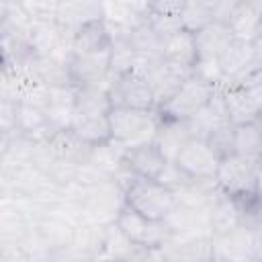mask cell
I'll return each instance as SVG.
<instances>
[{
  "instance_id": "obj_27",
  "label": "cell",
  "mask_w": 262,
  "mask_h": 262,
  "mask_svg": "<svg viewBox=\"0 0 262 262\" xmlns=\"http://www.w3.org/2000/svg\"><path fill=\"white\" fill-rule=\"evenodd\" d=\"M256 39L262 41V20H260V25H258V35H256Z\"/></svg>"
},
{
  "instance_id": "obj_2",
  "label": "cell",
  "mask_w": 262,
  "mask_h": 262,
  "mask_svg": "<svg viewBox=\"0 0 262 262\" xmlns=\"http://www.w3.org/2000/svg\"><path fill=\"white\" fill-rule=\"evenodd\" d=\"M108 123L113 141L125 149L154 143L160 129L158 113L141 108H111Z\"/></svg>"
},
{
  "instance_id": "obj_18",
  "label": "cell",
  "mask_w": 262,
  "mask_h": 262,
  "mask_svg": "<svg viewBox=\"0 0 262 262\" xmlns=\"http://www.w3.org/2000/svg\"><path fill=\"white\" fill-rule=\"evenodd\" d=\"M63 31L57 20L51 23H31L27 33V43L33 57H55V51L61 47Z\"/></svg>"
},
{
  "instance_id": "obj_15",
  "label": "cell",
  "mask_w": 262,
  "mask_h": 262,
  "mask_svg": "<svg viewBox=\"0 0 262 262\" xmlns=\"http://www.w3.org/2000/svg\"><path fill=\"white\" fill-rule=\"evenodd\" d=\"M76 137L92 147H100L113 141L108 115H90V113H74L72 123L68 127Z\"/></svg>"
},
{
  "instance_id": "obj_9",
  "label": "cell",
  "mask_w": 262,
  "mask_h": 262,
  "mask_svg": "<svg viewBox=\"0 0 262 262\" xmlns=\"http://www.w3.org/2000/svg\"><path fill=\"white\" fill-rule=\"evenodd\" d=\"M223 86V84H221ZM223 100L229 123L244 125L262 117V84L258 86H223Z\"/></svg>"
},
{
  "instance_id": "obj_8",
  "label": "cell",
  "mask_w": 262,
  "mask_h": 262,
  "mask_svg": "<svg viewBox=\"0 0 262 262\" xmlns=\"http://www.w3.org/2000/svg\"><path fill=\"white\" fill-rule=\"evenodd\" d=\"M174 164L192 180H215L221 158L213 151V147L203 139H190Z\"/></svg>"
},
{
  "instance_id": "obj_11",
  "label": "cell",
  "mask_w": 262,
  "mask_h": 262,
  "mask_svg": "<svg viewBox=\"0 0 262 262\" xmlns=\"http://www.w3.org/2000/svg\"><path fill=\"white\" fill-rule=\"evenodd\" d=\"M147 76H149V84H151L156 108H160L162 104H166L194 76V70H188L184 66H178V63H170V61L160 59L149 70Z\"/></svg>"
},
{
  "instance_id": "obj_5",
  "label": "cell",
  "mask_w": 262,
  "mask_h": 262,
  "mask_svg": "<svg viewBox=\"0 0 262 262\" xmlns=\"http://www.w3.org/2000/svg\"><path fill=\"white\" fill-rule=\"evenodd\" d=\"M215 90V84L199 76H192L166 104L156 108V113L160 121H188L211 102Z\"/></svg>"
},
{
  "instance_id": "obj_14",
  "label": "cell",
  "mask_w": 262,
  "mask_h": 262,
  "mask_svg": "<svg viewBox=\"0 0 262 262\" xmlns=\"http://www.w3.org/2000/svg\"><path fill=\"white\" fill-rule=\"evenodd\" d=\"M160 59L184 66L188 70H194L199 57H196V43H194V33L180 29L168 37L162 39L160 43Z\"/></svg>"
},
{
  "instance_id": "obj_13",
  "label": "cell",
  "mask_w": 262,
  "mask_h": 262,
  "mask_svg": "<svg viewBox=\"0 0 262 262\" xmlns=\"http://www.w3.org/2000/svg\"><path fill=\"white\" fill-rule=\"evenodd\" d=\"M123 164L127 166V170H129L133 176L158 180V176H160L162 170L166 168L168 160L162 156V151H160L154 143H147V145H139V147L125 149Z\"/></svg>"
},
{
  "instance_id": "obj_21",
  "label": "cell",
  "mask_w": 262,
  "mask_h": 262,
  "mask_svg": "<svg viewBox=\"0 0 262 262\" xmlns=\"http://www.w3.org/2000/svg\"><path fill=\"white\" fill-rule=\"evenodd\" d=\"M256 59L258 57H256V51H254V43L242 41V39H231L229 45L219 55V61H217L219 63V72L223 76V82H227L233 76H237L242 70H246Z\"/></svg>"
},
{
  "instance_id": "obj_6",
  "label": "cell",
  "mask_w": 262,
  "mask_h": 262,
  "mask_svg": "<svg viewBox=\"0 0 262 262\" xmlns=\"http://www.w3.org/2000/svg\"><path fill=\"white\" fill-rule=\"evenodd\" d=\"M260 237L244 223L235 229L211 235V262H258Z\"/></svg>"
},
{
  "instance_id": "obj_12",
  "label": "cell",
  "mask_w": 262,
  "mask_h": 262,
  "mask_svg": "<svg viewBox=\"0 0 262 262\" xmlns=\"http://www.w3.org/2000/svg\"><path fill=\"white\" fill-rule=\"evenodd\" d=\"M106 49H113V33L104 23V18H96L82 25L80 29L74 31L70 41V51L76 55L98 53Z\"/></svg>"
},
{
  "instance_id": "obj_17",
  "label": "cell",
  "mask_w": 262,
  "mask_h": 262,
  "mask_svg": "<svg viewBox=\"0 0 262 262\" xmlns=\"http://www.w3.org/2000/svg\"><path fill=\"white\" fill-rule=\"evenodd\" d=\"M242 225V207L235 199L217 190L209 205V231L211 235H221Z\"/></svg>"
},
{
  "instance_id": "obj_25",
  "label": "cell",
  "mask_w": 262,
  "mask_h": 262,
  "mask_svg": "<svg viewBox=\"0 0 262 262\" xmlns=\"http://www.w3.org/2000/svg\"><path fill=\"white\" fill-rule=\"evenodd\" d=\"M207 143L213 147V151L221 160L227 156H233V125H223L217 131H213L209 135Z\"/></svg>"
},
{
  "instance_id": "obj_20",
  "label": "cell",
  "mask_w": 262,
  "mask_h": 262,
  "mask_svg": "<svg viewBox=\"0 0 262 262\" xmlns=\"http://www.w3.org/2000/svg\"><path fill=\"white\" fill-rule=\"evenodd\" d=\"M190 139L192 137L186 121H160V129L156 133L154 145L162 151V156L168 162H174Z\"/></svg>"
},
{
  "instance_id": "obj_4",
  "label": "cell",
  "mask_w": 262,
  "mask_h": 262,
  "mask_svg": "<svg viewBox=\"0 0 262 262\" xmlns=\"http://www.w3.org/2000/svg\"><path fill=\"white\" fill-rule=\"evenodd\" d=\"M106 90H108V98H111L113 108L156 111L149 76L139 66L115 76V80L106 84Z\"/></svg>"
},
{
  "instance_id": "obj_3",
  "label": "cell",
  "mask_w": 262,
  "mask_h": 262,
  "mask_svg": "<svg viewBox=\"0 0 262 262\" xmlns=\"http://www.w3.org/2000/svg\"><path fill=\"white\" fill-rule=\"evenodd\" d=\"M217 188L235 199L237 203L250 201L260 194V170L256 162L244 160L239 156H227L221 160L217 176H215Z\"/></svg>"
},
{
  "instance_id": "obj_10",
  "label": "cell",
  "mask_w": 262,
  "mask_h": 262,
  "mask_svg": "<svg viewBox=\"0 0 262 262\" xmlns=\"http://www.w3.org/2000/svg\"><path fill=\"white\" fill-rule=\"evenodd\" d=\"M68 68H70L72 84H76L78 88L102 86V82L108 78L113 70V49L98 53H84V55H76L70 51Z\"/></svg>"
},
{
  "instance_id": "obj_28",
  "label": "cell",
  "mask_w": 262,
  "mask_h": 262,
  "mask_svg": "<svg viewBox=\"0 0 262 262\" xmlns=\"http://www.w3.org/2000/svg\"><path fill=\"white\" fill-rule=\"evenodd\" d=\"M260 121H262V117H260Z\"/></svg>"
},
{
  "instance_id": "obj_1",
  "label": "cell",
  "mask_w": 262,
  "mask_h": 262,
  "mask_svg": "<svg viewBox=\"0 0 262 262\" xmlns=\"http://www.w3.org/2000/svg\"><path fill=\"white\" fill-rule=\"evenodd\" d=\"M125 205L151 221H168L178 209V194L158 180L133 176L125 188Z\"/></svg>"
},
{
  "instance_id": "obj_26",
  "label": "cell",
  "mask_w": 262,
  "mask_h": 262,
  "mask_svg": "<svg viewBox=\"0 0 262 262\" xmlns=\"http://www.w3.org/2000/svg\"><path fill=\"white\" fill-rule=\"evenodd\" d=\"M258 170H260V194L258 196H262V160L258 162Z\"/></svg>"
},
{
  "instance_id": "obj_7",
  "label": "cell",
  "mask_w": 262,
  "mask_h": 262,
  "mask_svg": "<svg viewBox=\"0 0 262 262\" xmlns=\"http://www.w3.org/2000/svg\"><path fill=\"white\" fill-rule=\"evenodd\" d=\"M115 225L121 229V233L131 244H135L139 248H151V250L160 248L172 235V229L168 227L166 221H151L127 205L121 207V211L115 219Z\"/></svg>"
},
{
  "instance_id": "obj_24",
  "label": "cell",
  "mask_w": 262,
  "mask_h": 262,
  "mask_svg": "<svg viewBox=\"0 0 262 262\" xmlns=\"http://www.w3.org/2000/svg\"><path fill=\"white\" fill-rule=\"evenodd\" d=\"M180 18L186 31L199 33L215 23V2H184Z\"/></svg>"
},
{
  "instance_id": "obj_23",
  "label": "cell",
  "mask_w": 262,
  "mask_h": 262,
  "mask_svg": "<svg viewBox=\"0 0 262 262\" xmlns=\"http://www.w3.org/2000/svg\"><path fill=\"white\" fill-rule=\"evenodd\" d=\"M96 18H102V4L66 2V4H59V10H57V25L61 29H72V35L76 29Z\"/></svg>"
},
{
  "instance_id": "obj_16",
  "label": "cell",
  "mask_w": 262,
  "mask_h": 262,
  "mask_svg": "<svg viewBox=\"0 0 262 262\" xmlns=\"http://www.w3.org/2000/svg\"><path fill=\"white\" fill-rule=\"evenodd\" d=\"M262 20V0H239L227 20L233 39L254 41L258 35V25Z\"/></svg>"
},
{
  "instance_id": "obj_22",
  "label": "cell",
  "mask_w": 262,
  "mask_h": 262,
  "mask_svg": "<svg viewBox=\"0 0 262 262\" xmlns=\"http://www.w3.org/2000/svg\"><path fill=\"white\" fill-rule=\"evenodd\" d=\"M233 154L256 164L262 160V121L233 127Z\"/></svg>"
},
{
  "instance_id": "obj_19",
  "label": "cell",
  "mask_w": 262,
  "mask_h": 262,
  "mask_svg": "<svg viewBox=\"0 0 262 262\" xmlns=\"http://www.w3.org/2000/svg\"><path fill=\"white\" fill-rule=\"evenodd\" d=\"M231 39H233V35L229 31V27L223 23H213V25L201 29L199 33H194L199 61H219V55L223 53V49L229 45Z\"/></svg>"
}]
</instances>
